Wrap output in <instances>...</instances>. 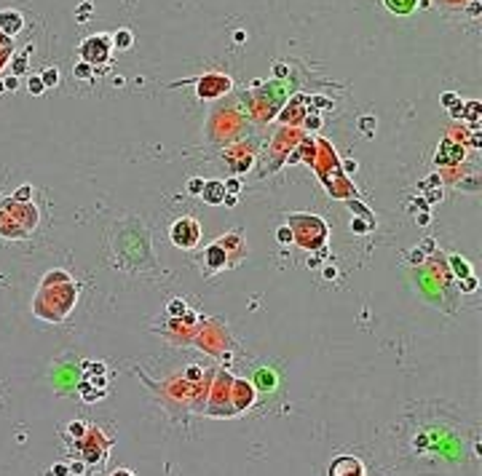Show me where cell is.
Segmentation results:
<instances>
[{
    "mask_svg": "<svg viewBox=\"0 0 482 476\" xmlns=\"http://www.w3.org/2000/svg\"><path fill=\"white\" fill-rule=\"evenodd\" d=\"M335 276H338V270L332 268V265H327L324 268V279H335Z\"/></svg>",
    "mask_w": 482,
    "mask_h": 476,
    "instance_id": "4dcf8cb0",
    "label": "cell"
},
{
    "mask_svg": "<svg viewBox=\"0 0 482 476\" xmlns=\"http://www.w3.org/2000/svg\"><path fill=\"white\" fill-rule=\"evenodd\" d=\"M415 222H418V225H426V222H429V214H426V212H423V214H418V217H415Z\"/></svg>",
    "mask_w": 482,
    "mask_h": 476,
    "instance_id": "836d02e7",
    "label": "cell"
},
{
    "mask_svg": "<svg viewBox=\"0 0 482 476\" xmlns=\"http://www.w3.org/2000/svg\"><path fill=\"white\" fill-rule=\"evenodd\" d=\"M359 129L365 131V137H372V129H375V118H362Z\"/></svg>",
    "mask_w": 482,
    "mask_h": 476,
    "instance_id": "5bb4252c",
    "label": "cell"
},
{
    "mask_svg": "<svg viewBox=\"0 0 482 476\" xmlns=\"http://www.w3.org/2000/svg\"><path fill=\"white\" fill-rule=\"evenodd\" d=\"M67 431H70V436H75V439H83V436H86V426H83L81 420H72L70 426H67Z\"/></svg>",
    "mask_w": 482,
    "mask_h": 476,
    "instance_id": "30bf717a",
    "label": "cell"
},
{
    "mask_svg": "<svg viewBox=\"0 0 482 476\" xmlns=\"http://www.w3.org/2000/svg\"><path fill=\"white\" fill-rule=\"evenodd\" d=\"M70 468V474H75V476H86V463H72V466H67Z\"/></svg>",
    "mask_w": 482,
    "mask_h": 476,
    "instance_id": "603a6c76",
    "label": "cell"
},
{
    "mask_svg": "<svg viewBox=\"0 0 482 476\" xmlns=\"http://www.w3.org/2000/svg\"><path fill=\"white\" fill-rule=\"evenodd\" d=\"M330 476H365V466H362L359 457H335V460L330 463V471H327Z\"/></svg>",
    "mask_w": 482,
    "mask_h": 476,
    "instance_id": "7a4b0ae2",
    "label": "cell"
},
{
    "mask_svg": "<svg viewBox=\"0 0 482 476\" xmlns=\"http://www.w3.org/2000/svg\"><path fill=\"white\" fill-rule=\"evenodd\" d=\"M351 230H356V233H365V230H367V222H362V219H354V222H351Z\"/></svg>",
    "mask_w": 482,
    "mask_h": 476,
    "instance_id": "d4e9b609",
    "label": "cell"
},
{
    "mask_svg": "<svg viewBox=\"0 0 482 476\" xmlns=\"http://www.w3.org/2000/svg\"><path fill=\"white\" fill-rule=\"evenodd\" d=\"M442 105H445L447 110H450V107H456V105H458V96H456V94H442Z\"/></svg>",
    "mask_w": 482,
    "mask_h": 476,
    "instance_id": "7402d4cb",
    "label": "cell"
},
{
    "mask_svg": "<svg viewBox=\"0 0 482 476\" xmlns=\"http://www.w3.org/2000/svg\"><path fill=\"white\" fill-rule=\"evenodd\" d=\"M276 238H279V243H289V241H292V230H289V228H279V230H276Z\"/></svg>",
    "mask_w": 482,
    "mask_h": 476,
    "instance_id": "ffe728a7",
    "label": "cell"
},
{
    "mask_svg": "<svg viewBox=\"0 0 482 476\" xmlns=\"http://www.w3.org/2000/svg\"><path fill=\"white\" fill-rule=\"evenodd\" d=\"M22 27H24V22H22L19 11H0V30L5 35H16Z\"/></svg>",
    "mask_w": 482,
    "mask_h": 476,
    "instance_id": "3957f363",
    "label": "cell"
},
{
    "mask_svg": "<svg viewBox=\"0 0 482 476\" xmlns=\"http://www.w3.org/2000/svg\"><path fill=\"white\" fill-rule=\"evenodd\" d=\"M386 5H389V11H394V14H410V11L415 8V0H386Z\"/></svg>",
    "mask_w": 482,
    "mask_h": 476,
    "instance_id": "5b68a950",
    "label": "cell"
},
{
    "mask_svg": "<svg viewBox=\"0 0 482 476\" xmlns=\"http://www.w3.org/2000/svg\"><path fill=\"white\" fill-rule=\"evenodd\" d=\"M75 78H92V65L89 62H81V65H75Z\"/></svg>",
    "mask_w": 482,
    "mask_h": 476,
    "instance_id": "4fadbf2b",
    "label": "cell"
},
{
    "mask_svg": "<svg viewBox=\"0 0 482 476\" xmlns=\"http://www.w3.org/2000/svg\"><path fill=\"white\" fill-rule=\"evenodd\" d=\"M198 225L193 222L190 217H183L180 222H174V228H172V241H174V246H183V249H190L193 243L198 241Z\"/></svg>",
    "mask_w": 482,
    "mask_h": 476,
    "instance_id": "6da1fadb",
    "label": "cell"
},
{
    "mask_svg": "<svg viewBox=\"0 0 482 476\" xmlns=\"http://www.w3.org/2000/svg\"><path fill=\"white\" fill-rule=\"evenodd\" d=\"M30 91L32 94H43V91H46V86H43L41 78H30Z\"/></svg>",
    "mask_w": 482,
    "mask_h": 476,
    "instance_id": "d6986e66",
    "label": "cell"
},
{
    "mask_svg": "<svg viewBox=\"0 0 482 476\" xmlns=\"http://www.w3.org/2000/svg\"><path fill=\"white\" fill-rule=\"evenodd\" d=\"M345 172H356V161H345Z\"/></svg>",
    "mask_w": 482,
    "mask_h": 476,
    "instance_id": "8d00e7d4",
    "label": "cell"
},
{
    "mask_svg": "<svg viewBox=\"0 0 482 476\" xmlns=\"http://www.w3.org/2000/svg\"><path fill=\"white\" fill-rule=\"evenodd\" d=\"M469 118H477L480 115V102H469Z\"/></svg>",
    "mask_w": 482,
    "mask_h": 476,
    "instance_id": "cb8c5ba5",
    "label": "cell"
},
{
    "mask_svg": "<svg viewBox=\"0 0 482 476\" xmlns=\"http://www.w3.org/2000/svg\"><path fill=\"white\" fill-rule=\"evenodd\" d=\"M48 476H70V468L62 466V463H56V466L51 468V474H48Z\"/></svg>",
    "mask_w": 482,
    "mask_h": 476,
    "instance_id": "44dd1931",
    "label": "cell"
},
{
    "mask_svg": "<svg viewBox=\"0 0 482 476\" xmlns=\"http://www.w3.org/2000/svg\"><path fill=\"white\" fill-rule=\"evenodd\" d=\"M466 14H469V16H480V3H472V5L466 8Z\"/></svg>",
    "mask_w": 482,
    "mask_h": 476,
    "instance_id": "f546056e",
    "label": "cell"
},
{
    "mask_svg": "<svg viewBox=\"0 0 482 476\" xmlns=\"http://www.w3.org/2000/svg\"><path fill=\"white\" fill-rule=\"evenodd\" d=\"M223 195H225V188L220 182H204L201 198L207 203H223Z\"/></svg>",
    "mask_w": 482,
    "mask_h": 476,
    "instance_id": "277c9868",
    "label": "cell"
},
{
    "mask_svg": "<svg viewBox=\"0 0 482 476\" xmlns=\"http://www.w3.org/2000/svg\"><path fill=\"white\" fill-rule=\"evenodd\" d=\"M276 75L284 78V75H287V67H284V65H276Z\"/></svg>",
    "mask_w": 482,
    "mask_h": 476,
    "instance_id": "e575fe53",
    "label": "cell"
},
{
    "mask_svg": "<svg viewBox=\"0 0 482 476\" xmlns=\"http://www.w3.org/2000/svg\"><path fill=\"white\" fill-rule=\"evenodd\" d=\"M209 260H212V268H220V265L225 262L223 249H220V246H212V249H209Z\"/></svg>",
    "mask_w": 482,
    "mask_h": 476,
    "instance_id": "9c48e42d",
    "label": "cell"
},
{
    "mask_svg": "<svg viewBox=\"0 0 482 476\" xmlns=\"http://www.w3.org/2000/svg\"><path fill=\"white\" fill-rule=\"evenodd\" d=\"M305 123H308V129H314V131H316V129L321 126V118H316V115H314V118H308Z\"/></svg>",
    "mask_w": 482,
    "mask_h": 476,
    "instance_id": "83f0119b",
    "label": "cell"
},
{
    "mask_svg": "<svg viewBox=\"0 0 482 476\" xmlns=\"http://www.w3.org/2000/svg\"><path fill=\"white\" fill-rule=\"evenodd\" d=\"M257 380L263 383V385H274V375H268V372H260Z\"/></svg>",
    "mask_w": 482,
    "mask_h": 476,
    "instance_id": "484cf974",
    "label": "cell"
},
{
    "mask_svg": "<svg viewBox=\"0 0 482 476\" xmlns=\"http://www.w3.org/2000/svg\"><path fill=\"white\" fill-rule=\"evenodd\" d=\"M198 377H201V369H198V367H190L188 369V380H198Z\"/></svg>",
    "mask_w": 482,
    "mask_h": 476,
    "instance_id": "f1b7e54d",
    "label": "cell"
},
{
    "mask_svg": "<svg viewBox=\"0 0 482 476\" xmlns=\"http://www.w3.org/2000/svg\"><path fill=\"white\" fill-rule=\"evenodd\" d=\"M410 262H423V252H413L410 254Z\"/></svg>",
    "mask_w": 482,
    "mask_h": 476,
    "instance_id": "d6a6232c",
    "label": "cell"
},
{
    "mask_svg": "<svg viewBox=\"0 0 482 476\" xmlns=\"http://www.w3.org/2000/svg\"><path fill=\"white\" fill-rule=\"evenodd\" d=\"M3 88H16V78H8V81L3 83Z\"/></svg>",
    "mask_w": 482,
    "mask_h": 476,
    "instance_id": "d590c367",
    "label": "cell"
},
{
    "mask_svg": "<svg viewBox=\"0 0 482 476\" xmlns=\"http://www.w3.org/2000/svg\"><path fill=\"white\" fill-rule=\"evenodd\" d=\"M169 313H172L174 319L185 316V303H183V300H172V303H169Z\"/></svg>",
    "mask_w": 482,
    "mask_h": 476,
    "instance_id": "8fae6325",
    "label": "cell"
},
{
    "mask_svg": "<svg viewBox=\"0 0 482 476\" xmlns=\"http://www.w3.org/2000/svg\"><path fill=\"white\" fill-rule=\"evenodd\" d=\"M30 195H32V188H30V185H22V188L16 190V201H19V203H24Z\"/></svg>",
    "mask_w": 482,
    "mask_h": 476,
    "instance_id": "e0dca14e",
    "label": "cell"
},
{
    "mask_svg": "<svg viewBox=\"0 0 482 476\" xmlns=\"http://www.w3.org/2000/svg\"><path fill=\"white\" fill-rule=\"evenodd\" d=\"M223 188H225V193H230V195H236V193L241 190V182H239V179L233 177V179H228V182H225Z\"/></svg>",
    "mask_w": 482,
    "mask_h": 476,
    "instance_id": "ac0fdd59",
    "label": "cell"
},
{
    "mask_svg": "<svg viewBox=\"0 0 482 476\" xmlns=\"http://www.w3.org/2000/svg\"><path fill=\"white\" fill-rule=\"evenodd\" d=\"M8 54H11V41L5 35H0V67H3L5 59H8Z\"/></svg>",
    "mask_w": 482,
    "mask_h": 476,
    "instance_id": "7c38bea8",
    "label": "cell"
},
{
    "mask_svg": "<svg viewBox=\"0 0 482 476\" xmlns=\"http://www.w3.org/2000/svg\"><path fill=\"white\" fill-rule=\"evenodd\" d=\"M201 190H204V179L193 177L190 182H188V193H190V195H201Z\"/></svg>",
    "mask_w": 482,
    "mask_h": 476,
    "instance_id": "9a60e30c",
    "label": "cell"
},
{
    "mask_svg": "<svg viewBox=\"0 0 482 476\" xmlns=\"http://www.w3.org/2000/svg\"><path fill=\"white\" fill-rule=\"evenodd\" d=\"M474 289H477V279H474V276L461 279V292H474Z\"/></svg>",
    "mask_w": 482,
    "mask_h": 476,
    "instance_id": "2e32d148",
    "label": "cell"
},
{
    "mask_svg": "<svg viewBox=\"0 0 482 476\" xmlns=\"http://www.w3.org/2000/svg\"><path fill=\"white\" fill-rule=\"evenodd\" d=\"M423 249H426V252H432V249H434V241H432V238H426V241H423Z\"/></svg>",
    "mask_w": 482,
    "mask_h": 476,
    "instance_id": "74e56055",
    "label": "cell"
},
{
    "mask_svg": "<svg viewBox=\"0 0 482 476\" xmlns=\"http://www.w3.org/2000/svg\"><path fill=\"white\" fill-rule=\"evenodd\" d=\"M110 476H134V474L129 471V468H118V471H113Z\"/></svg>",
    "mask_w": 482,
    "mask_h": 476,
    "instance_id": "1f68e13d",
    "label": "cell"
},
{
    "mask_svg": "<svg viewBox=\"0 0 482 476\" xmlns=\"http://www.w3.org/2000/svg\"><path fill=\"white\" fill-rule=\"evenodd\" d=\"M450 262H453V270H456V276H461V279L472 276V273H469V262H463V257H450Z\"/></svg>",
    "mask_w": 482,
    "mask_h": 476,
    "instance_id": "ba28073f",
    "label": "cell"
},
{
    "mask_svg": "<svg viewBox=\"0 0 482 476\" xmlns=\"http://www.w3.org/2000/svg\"><path fill=\"white\" fill-rule=\"evenodd\" d=\"M41 81H43V86H46V88L56 86V83H59V70H56V67H48V70L41 75Z\"/></svg>",
    "mask_w": 482,
    "mask_h": 476,
    "instance_id": "52a82bcc",
    "label": "cell"
},
{
    "mask_svg": "<svg viewBox=\"0 0 482 476\" xmlns=\"http://www.w3.org/2000/svg\"><path fill=\"white\" fill-rule=\"evenodd\" d=\"M223 203H225V206H236V203H239V198L230 195V193H225V195H223Z\"/></svg>",
    "mask_w": 482,
    "mask_h": 476,
    "instance_id": "4316f807",
    "label": "cell"
},
{
    "mask_svg": "<svg viewBox=\"0 0 482 476\" xmlns=\"http://www.w3.org/2000/svg\"><path fill=\"white\" fill-rule=\"evenodd\" d=\"M113 43H115L118 48H132V43H134V35L129 30H118L115 35H113Z\"/></svg>",
    "mask_w": 482,
    "mask_h": 476,
    "instance_id": "8992f818",
    "label": "cell"
}]
</instances>
